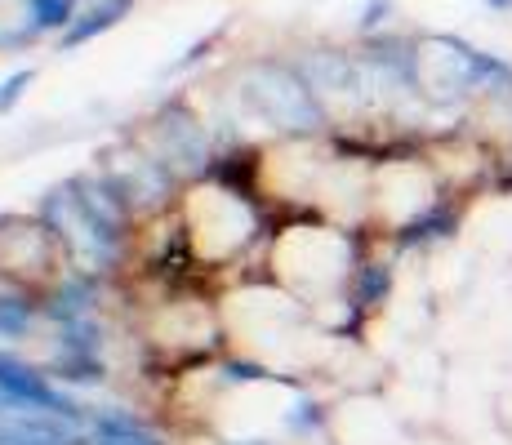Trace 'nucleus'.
Segmentation results:
<instances>
[{"label":"nucleus","instance_id":"obj_1","mask_svg":"<svg viewBox=\"0 0 512 445\" xmlns=\"http://www.w3.org/2000/svg\"><path fill=\"white\" fill-rule=\"evenodd\" d=\"M94 445H161V437H152V432L143 428V423H134L130 414H98L94 419Z\"/></svg>","mask_w":512,"mask_h":445},{"label":"nucleus","instance_id":"obj_4","mask_svg":"<svg viewBox=\"0 0 512 445\" xmlns=\"http://www.w3.org/2000/svg\"><path fill=\"white\" fill-rule=\"evenodd\" d=\"M18 85H27V76H14V81H9V85H5V94H0V107H9V103H14Z\"/></svg>","mask_w":512,"mask_h":445},{"label":"nucleus","instance_id":"obj_3","mask_svg":"<svg viewBox=\"0 0 512 445\" xmlns=\"http://www.w3.org/2000/svg\"><path fill=\"white\" fill-rule=\"evenodd\" d=\"M72 0H36V23H67Z\"/></svg>","mask_w":512,"mask_h":445},{"label":"nucleus","instance_id":"obj_2","mask_svg":"<svg viewBox=\"0 0 512 445\" xmlns=\"http://www.w3.org/2000/svg\"><path fill=\"white\" fill-rule=\"evenodd\" d=\"M32 325V303L23 299H0V339H18Z\"/></svg>","mask_w":512,"mask_h":445}]
</instances>
